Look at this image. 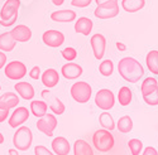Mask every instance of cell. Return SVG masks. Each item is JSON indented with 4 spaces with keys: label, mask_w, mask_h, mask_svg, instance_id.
Wrapping results in <instances>:
<instances>
[{
    "label": "cell",
    "mask_w": 158,
    "mask_h": 155,
    "mask_svg": "<svg viewBox=\"0 0 158 155\" xmlns=\"http://www.w3.org/2000/svg\"><path fill=\"white\" fill-rule=\"evenodd\" d=\"M93 20L90 18H86V17H81L78 18L75 23V32L76 33H80V34H84V35H89L93 30Z\"/></svg>",
    "instance_id": "obj_21"
},
{
    "label": "cell",
    "mask_w": 158,
    "mask_h": 155,
    "mask_svg": "<svg viewBox=\"0 0 158 155\" xmlns=\"http://www.w3.org/2000/svg\"><path fill=\"white\" fill-rule=\"evenodd\" d=\"M29 77L32 80H38L39 77H41V68L38 66H34L31 71H29Z\"/></svg>",
    "instance_id": "obj_37"
},
{
    "label": "cell",
    "mask_w": 158,
    "mask_h": 155,
    "mask_svg": "<svg viewBox=\"0 0 158 155\" xmlns=\"http://www.w3.org/2000/svg\"><path fill=\"white\" fill-rule=\"evenodd\" d=\"M95 103L96 106L104 111H109L110 109H113L114 103H115V97L114 93L108 88H102L100 91H98L96 96H95Z\"/></svg>",
    "instance_id": "obj_8"
},
{
    "label": "cell",
    "mask_w": 158,
    "mask_h": 155,
    "mask_svg": "<svg viewBox=\"0 0 158 155\" xmlns=\"http://www.w3.org/2000/svg\"><path fill=\"white\" fill-rule=\"evenodd\" d=\"M116 48L119 49L120 52H125L127 50V46L124 43H122V42H116Z\"/></svg>",
    "instance_id": "obj_41"
},
{
    "label": "cell",
    "mask_w": 158,
    "mask_h": 155,
    "mask_svg": "<svg viewBox=\"0 0 158 155\" xmlns=\"http://www.w3.org/2000/svg\"><path fill=\"white\" fill-rule=\"evenodd\" d=\"M10 35L15 42H28L32 38V30L27 25L20 24L10 30Z\"/></svg>",
    "instance_id": "obj_14"
},
{
    "label": "cell",
    "mask_w": 158,
    "mask_h": 155,
    "mask_svg": "<svg viewBox=\"0 0 158 155\" xmlns=\"http://www.w3.org/2000/svg\"><path fill=\"white\" fill-rule=\"evenodd\" d=\"M6 64V54L4 53V52L0 50V70L4 68Z\"/></svg>",
    "instance_id": "obj_40"
},
{
    "label": "cell",
    "mask_w": 158,
    "mask_h": 155,
    "mask_svg": "<svg viewBox=\"0 0 158 155\" xmlns=\"http://www.w3.org/2000/svg\"><path fill=\"white\" fill-rule=\"evenodd\" d=\"M146 5V0H123L122 6L128 13H135L139 11Z\"/></svg>",
    "instance_id": "obj_23"
},
{
    "label": "cell",
    "mask_w": 158,
    "mask_h": 155,
    "mask_svg": "<svg viewBox=\"0 0 158 155\" xmlns=\"http://www.w3.org/2000/svg\"><path fill=\"white\" fill-rule=\"evenodd\" d=\"M61 72L66 80H76L82 74V67L77 63L69 62V63H66L64 66H62Z\"/></svg>",
    "instance_id": "obj_15"
},
{
    "label": "cell",
    "mask_w": 158,
    "mask_h": 155,
    "mask_svg": "<svg viewBox=\"0 0 158 155\" xmlns=\"http://www.w3.org/2000/svg\"><path fill=\"white\" fill-rule=\"evenodd\" d=\"M95 2H96V4H98V5H100V4H102V3L109 2V0H95Z\"/></svg>",
    "instance_id": "obj_44"
},
{
    "label": "cell",
    "mask_w": 158,
    "mask_h": 155,
    "mask_svg": "<svg viewBox=\"0 0 158 155\" xmlns=\"http://www.w3.org/2000/svg\"><path fill=\"white\" fill-rule=\"evenodd\" d=\"M52 2H53V4H55V5L60 6V5H62V4L64 3V0H52Z\"/></svg>",
    "instance_id": "obj_42"
},
{
    "label": "cell",
    "mask_w": 158,
    "mask_h": 155,
    "mask_svg": "<svg viewBox=\"0 0 158 155\" xmlns=\"http://www.w3.org/2000/svg\"><path fill=\"white\" fill-rule=\"evenodd\" d=\"M56 127H57V119L52 113H46L42 117H39V120L37 121V129L44 135H47L48 137L53 136V131Z\"/></svg>",
    "instance_id": "obj_7"
},
{
    "label": "cell",
    "mask_w": 158,
    "mask_h": 155,
    "mask_svg": "<svg viewBox=\"0 0 158 155\" xmlns=\"http://www.w3.org/2000/svg\"><path fill=\"white\" fill-rule=\"evenodd\" d=\"M93 141H94V146L99 151H102V153H106V151L111 150L114 146V136L111 135L110 131L105 130V129L98 130L94 134Z\"/></svg>",
    "instance_id": "obj_3"
},
{
    "label": "cell",
    "mask_w": 158,
    "mask_h": 155,
    "mask_svg": "<svg viewBox=\"0 0 158 155\" xmlns=\"http://www.w3.org/2000/svg\"><path fill=\"white\" fill-rule=\"evenodd\" d=\"M0 89H2V86H0Z\"/></svg>",
    "instance_id": "obj_46"
},
{
    "label": "cell",
    "mask_w": 158,
    "mask_h": 155,
    "mask_svg": "<svg viewBox=\"0 0 158 155\" xmlns=\"http://www.w3.org/2000/svg\"><path fill=\"white\" fill-rule=\"evenodd\" d=\"M42 41L46 46L51 47V48H57V47H61L64 42V35L63 33L58 32V30H47L43 33L42 35Z\"/></svg>",
    "instance_id": "obj_10"
},
{
    "label": "cell",
    "mask_w": 158,
    "mask_h": 155,
    "mask_svg": "<svg viewBox=\"0 0 158 155\" xmlns=\"http://www.w3.org/2000/svg\"><path fill=\"white\" fill-rule=\"evenodd\" d=\"M19 6H20V0H6L2 10H0L2 20H10L13 17L18 15Z\"/></svg>",
    "instance_id": "obj_11"
},
{
    "label": "cell",
    "mask_w": 158,
    "mask_h": 155,
    "mask_svg": "<svg viewBox=\"0 0 158 155\" xmlns=\"http://www.w3.org/2000/svg\"><path fill=\"white\" fill-rule=\"evenodd\" d=\"M91 47H93V52L94 56L98 61L102 59L104 54H105V48H106V39L102 34H95L91 37Z\"/></svg>",
    "instance_id": "obj_13"
},
{
    "label": "cell",
    "mask_w": 158,
    "mask_h": 155,
    "mask_svg": "<svg viewBox=\"0 0 158 155\" xmlns=\"http://www.w3.org/2000/svg\"><path fill=\"white\" fill-rule=\"evenodd\" d=\"M29 117V111L27 107H17L9 117V126L17 129L18 126L23 125Z\"/></svg>",
    "instance_id": "obj_12"
},
{
    "label": "cell",
    "mask_w": 158,
    "mask_h": 155,
    "mask_svg": "<svg viewBox=\"0 0 158 155\" xmlns=\"http://www.w3.org/2000/svg\"><path fill=\"white\" fill-rule=\"evenodd\" d=\"M73 153L75 155H94V151L89 145V143H86L85 140H81V139L75 141Z\"/></svg>",
    "instance_id": "obj_24"
},
{
    "label": "cell",
    "mask_w": 158,
    "mask_h": 155,
    "mask_svg": "<svg viewBox=\"0 0 158 155\" xmlns=\"http://www.w3.org/2000/svg\"><path fill=\"white\" fill-rule=\"evenodd\" d=\"M14 89L17 91V93L23 98V100H33V97H34V95H35V92H34V88H33V86L31 85V83H28V82H18V83H15V86H14Z\"/></svg>",
    "instance_id": "obj_17"
},
{
    "label": "cell",
    "mask_w": 158,
    "mask_h": 155,
    "mask_svg": "<svg viewBox=\"0 0 158 155\" xmlns=\"http://www.w3.org/2000/svg\"><path fill=\"white\" fill-rule=\"evenodd\" d=\"M146 63L148 70L154 73L158 74V50H149L148 54L146 57Z\"/></svg>",
    "instance_id": "obj_25"
},
{
    "label": "cell",
    "mask_w": 158,
    "mask_h": 155,
    "mask_svg": "<svg viewBox=\"0 0 158 155\" xmlns=\"http://www.w3.org/2000/svg\"><path fill=\"white\" fill-rule=\"evenodd\" d=\"M42 97H43V101L47 103V106L51 109V111H53L55 115H62L64 112L66 107L63 105V102L58 97H56L48 88L42 91Z\"/></svg>",
    "instance_id": "obj_9"
},
{
    "label": "cell",
    "mask_w": 158,
    "mask_h": 155,
    "mask_svg": "<svg viewBox=\"0 0 158 155\" xmlns=\"http://www.w3.org/2000/svg\"><path fill=\"white\" fill-rule=\"evenodd\" d=\"M143 155H158V151L153 146H147L143 151Z\"/></svg>",
    "instance_id": "obj_39"
},
{
    "label": "cell",
    "mask_w": 158,
    "mask_h": 155,
    "mask_svg": "<svg viewBox=\"0 0 158 155\" xmlns=\"http://www.w3.org/2000/svg\"><path fill=\"white\" fill-rule=\"evenodd\" d=\"M91 93H93V89L87 82L80 81L73 83L71 87V96L78 103H86L90 100Z\"/></svg>",
    "instance_id": "obj_5"
},
{
    "label": "cell",
    "mask_w": 158,
    "mask_h": 155,
    "mask_svg": "<svg viewBox=\"0 0 158 155\" xmlns=\"http://www.w3.org/2000/svg\"><path fill=\"white\" fill-rule=\"evenodd\" d=\"M99 121H100V125L108 131H111L115 129V122H114V119L113 116L108 112V111H104L100 116H99Z\"/></svg>",
    "instance_id": "obj_29"
},
{
    "label": "cell",
    "mask_w": 158,
    "mask_h": 155,
    "mask_svg": "<svg viewBox=\"0 0 158 155\" xmlns=\"http://www.w3.org/2000/svg\"><path fill=\"white\" fill-rule=\"evenodd\" d=\"M131 98H133V93H131V89L127 86H123L119 89V93H118V100H119V103L122 106H128L131 102Z\"/></svg>",
    "instance_id": "obj_28"
},
{
    "label": "cell",
    "mask_w": 158,
    "mask_h": 155,
    "mask_svg": "<svg viewBox=\"0 0 158 155\" xmlns=\"http://www.w3.org/2000/svg\"><path fill=\"white\" fill-rule=\"evenodd\" d=\"M91 2H93V0H72L71 4L77 8H86L91 4Z\"/></svg>",
    "instance_id": "obj_36"
},
{
    "label": "cell",
    "mask_w": 158,
    "mask_h": 155,
    "mask_svg": "<svg viewBox=\"0 0 158 155\" xmlns=\"http://www.w3.org/2000/svg\"><path fill=\"white\" fill-rule=\"evenodd\" d=\"M128 146L130 149L131 155H139L142 149H143V143L139 139H131V140H129Z\"/></svg>",
    "instance_id": "obj_32"
},
{
    "label": "cell",
    "mask_w": 158,
    "mask_h": 155,
    "mask_svg": "<svg viewBox=\"0 0 158 155\" xmlns=\"http://www.w3.org/2000/svg\"><path fill=\"white\" fill-rule=\"evenodd\" d=\"M17 42L13 39V37L10 35V32H5L3 34H0V50L2 52H11L14 49Z\"/></svg>",
    "instance_id": "obj_22"
},
{
    "label": "cell",
    "mask_w": 158,
    "mask_h": 155,
    "mask_svg": "<svg viewBox=\"0 0 158 155\" xmlns=\"http://www.w3.org/2000/svg\"><path fill=\"white\" fill-rule=\"evenodd\" d=\"M19 103V97L14 92H6L3 96H0V107L5 110L15 109Z\"/></svg>",
    "instance_id": "obj_20"
},
{
    "label": "cell",
    "mask_w": 158,
    "mask_h": 155,
    "mask_svg": "<svg viewBox=\"0 0 158 155\" xmlns=\"http://www.w3.org/2000/svg\"><path fill=\"white\" fill-rule=\"evenodd\" d=\"M3 143H4V136L2 133H0V144H3Z\"/></svg>",
    "instance_id": "obj_45"
},
{
    "label": "cell",
    "mask_w": 158,
    "mask_h": 155,
    "mask_svg": "<svg viewBox=\"0 0 158 155\" xmlns=\"http://www.w3.org/2000/svg\"><path fill=\"white\" fill-rule=\"evenodd\" d=\"M33 141V134L32 130L27 126H20L15 131L14 136H13V144H14L17 150L25 151L28 150L32 145Z\"/></svg>",
    "instance_id": "obj_2"
},
{
    "label": "cell",
    "mask_w": 158,
    "mask_h": 155,
    "mask_svg": "<svg viewBox=\"0 0 158 155\" xmlns=\"http://www.w3.org/2000/svg\"><path fill=\"white\" fill-rule=\"evenodd\" d=\"M143 100L149 106H157L158 105V88L156 91H153L152 93H149L147 96H143Z\"/></svg>",
    "instance_id": "obj_33"
},
{
    "label": "cell",
    "mask_w": 158,
    "mask_h": 155,
    "mask_svg": "<svg viewBox=\"0 0 158 155\" xmlns=\"http://www.w3.org/2000/svg\"><path fill=\"white\" fill-rule=\"evenodd\" d=\"M8 116H9V110L0 107V122H4L8 119Z\"/></svg>",
    "instance_id": "obj_38"
},
{
    "label": "cell",
    "mask_w": 158,
    "mask_h": 155,
    "mask_svg": "<svg viewBox=\"0 0 158 155\" xmlns=\"http://www.w3.org/2000/svg\"><path fill=\"white\" fill-rule=\"evenodd\" d=\"M48 106L44 101H32L31 102V111L35 117H42L47 113Z\"/></svg>",
    "instance_id": "obj_26"
},
{
    "label": "cell",
    "mask_w": 158,
    "mask_h": 155,
    "mask_svg": "<svg viewBox=\"0 0 158 155\" xmlns=\"http://www.w3.org/2000/svg\"><path fill=\"white\" fill-rule=\"evenodd\" d=\"M51 19L53 22H58V23H70L76 19V13L73 10H69V9L57 10L51 14Z\"/></svg>",
    "instance_id": "obj_19"
},
{
    "label": "cell",
    "mask_w": 158,
    "mask_h": 155,
    "mask_svg": "<svg viewBox=\"0 0 158 155\" xmlns=\"http://www.w3.org/2000/svg\"><path fill=\"white\" fill-rule=\"evenodd\" d=\"M42 78V83L47 87V88H53L55 86H57L58 81H60V74L56 70L53 68H48L43 72V74L41 76Z\"/></svg>",
    "instance_id": "obj_18"
},
{
    "label": "cell",
    "mask_w": 158,
    "mask_h": 155,
    "mask_svg": "<svg viewBox=\"0 0 158 155\" xmlns=\"http://www.w3.org/2000/svg\"><path fill=\"white\" fill-rule=\"evenodd\" d=\"M9 155H19L17 149H9Z\"/></svg>",
    "instance_id": "obj_43"
},
{
    "label": "cell",
    "mask_w": 158,
    "mask_h": 155,
    "mask_svg": "<svg viewBox=\"0 0 158 155\" xmlns=\"http://www.w3.org/2000/svg\"><path fill=\"white\" fill-rule=\"evenodd\" d=\"M94 14L99 19H111L119 14V4L118 0H109L96 6Z\"/></svg>",
    "instance_id": "obj_4"
},
{
    "label": "cell",
    "mask_w": 158,
    "mask_h": 155,
    "mask_svg": "<svg viewBox=\"0 0 158 155\" xmlns=\"http://www.w3.org/2000/svg\"><path fill=\"white\" fill-rule=\"evenodd\" d=\"M118 130H119L120 133H130L131 129H133V121H131L130 116H123V117L119 119V121H118Z\"/></svg>",
    "instance_id": "obj_30"
},
{
    "label": "cell",
    "mask_w": 158,
    "mask_h": 155,
    "mask_svg": "<svg viewBox=\"0 0 158 155\" xmlns=\"http://www.w3.org/2000/svg\"><path fill=\"white\" fill-rule=\"evenodd\" d=\"M34 154L35 155H55L52 151H49L46 146H43V145H37L35 148H34Z\"/></svg>",
    "instance_id": "obj_35"
},
{
    "label": "cell",
    "mask_w": 158,
    "mask_h": 155,
    "mask_svg": "<svg viewBox=\"0 0 158 155\" xmlns=\"http://www.w3.org/2000/svg\"><path fill=\"white\" fill-rule=\"evenodd\" d=\"M62 57L66 59V61H75L76 57H77V50L72 47H67V48H64L62 52Z\"/></svg>",
    "instance_id": "obj_34"
},
{
    "label": "cell",
    "mask_w": 158,
    "mask_h": 155,
    "mask_svg": "<svg viewBox=\"0 0 158 155\" xmlns=\"http://www.w3.org/2000/svg\"><path fill=\"white\" fill-rule=\"evenodd\" d=\"M52 150L55 151L56 155H69L71 150V145L66 137L57 136L52 141Z\"/></svg>",
    "instance_id": "obj_16"
},
{
    "label": "cell",
    "mask_w": 158,
    "mask_h": 155,
    "mask_svg": "<svg viewBox=\"0 0 158 155\" xmlns=\"http://www.w3.org/2000/svg\"><path fill=\"white\" fill-rule=\"evenodd\" d=\"M118 71L123 78L130 83H137L144 74L142 64L133 57H125L118 63Z\"/></svg>",
    "instance_id": "obj_1"
},
{
    "label": "cell",
    "mask_w": 158,
    "mask_h": 155,
    "mask_svg": "<svg viewBox=\"0 0 158 155\" xmlns=\"http://www.w3.org/2000/svg\"><path fill=\"white\" fill-rule=\"evenodd\" d=\"M4 73L9 80L19 81L27 74V67H25V64L20 61H11L8 64H5Z\"/></svg>",
    "instance_id": "obj_6"
},
{
    "label": "cell",
    "mask_w": 158,
    "mask_h": 155,
    "mask_svg": "<svg viewBox=\"0 0 158 155\" xmlns=\"http://www.w3.org/2000/svg\"><path fill=\"white\" fill-rule=\"evenodd\" d=\"M99 71L105 77L111 76L113 74V71H114V63H113V61H110V59L102 61L101 64H100V67H99Z\"/></svg>",
    "instance_id": "obj_31"
},
{
    "label": "cell",
    "mask_w": 158,
    "mask_h": 155,
    "mask_svg": "<svg viewBox=\"0 0 158 155\" xmlns=\"http://www.w3.org/2000/svg\"><path fill=\"white\" fill-rule=\"evenodd\" d=\"M157 88H158L157 80L153 78V77H148V78H146V80L143 81L142 87H140V91H142V95L143 96H147V95L152 93L153 91H156Z\"/></svg>",
    "instance_id": "obj_27"
}]
</instances>
